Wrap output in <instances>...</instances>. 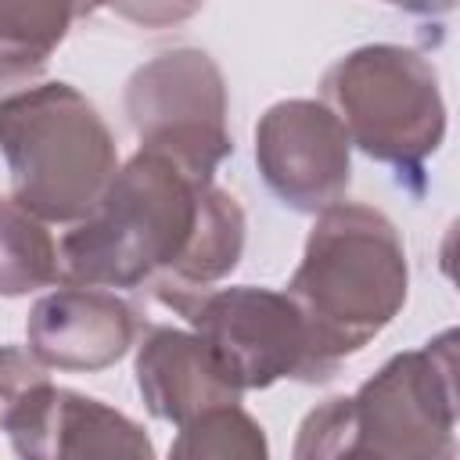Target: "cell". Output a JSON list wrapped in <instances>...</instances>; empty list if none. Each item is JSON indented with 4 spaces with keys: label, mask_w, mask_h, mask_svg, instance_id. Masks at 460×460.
I'll list each match as a JSON object with an SVG mask.
<instances>
[{
    "label": "cell",
    "mask_w": 460,
    "mask_h": 460,
    "mask_svg": "<svg viewBox=\"0 0 460 460\" xmlns=\"http://www.w3.org/2000/svg\"><path fill=\"white\" fill-rule=\"evenodd\" d=\"M244 208L172 155L137 147L97 205L61 237V280L151 288L165 309L226 280L244 252Z\"/></svg>",
    "instance_id": "cell-1"
},
{
    "label": "cell",
    "mask_w": 460,
    "mask_h": 460,
    "mask_svg": "<svg viewBox=\"0 0 460 460\" xmlns=\"http://www.w3.org/2000/svg\"><path fill=\"white\" fill-rule=\"evenodd\" d=\"M284 295L305 323V385L331 381L406 305L410 262L395 223L363 201L316 212Z\"/></svg>",
    "instance_id": "cell-2"
},
{
    "label": "cell",
    "mask_w": 460,
    "mask_h": 460,
    "mask_svg": "<svg viewBox=\"0 0 460 460\" xmlns=\"http://www.w3.org/2000/svg\"><path fill=\"white\" fill-rule=\"evenodd\" d=\"M456 331L446 327L410 352H395L352 395L313 406L295 438L298 460L456 456Z\"/></svg>",
    "instance_id": "cell-3"
},
{
    "label": "cell",
    "mask_w": 460,
    "mask_h": 460,
    "mask_svg": "<svg viewBox=\"0 0 460 460\" xmlns=\"http://www.w3.org/2000/svg\"><path fill=\"white\" fill-rule=\"evenodd\" d=\"M11 198L47 223H79L119 169L115 137L72 83H32L0 101Z\"/></svg>",
    "instance_id": "cell-4"
},
{
    "label": "cell",
    "mask_w": 460,
    "mask_h": 460,
    "mask_svg": "<svg viewBox=\"0 0 460 460\" xmlns=\"http://www.w3.org/2000/svg\"><path fill=\"white\" fill-rule=\"evenodd\" d=\"M320 101L341 119L349 144L370 162L420 180L446 140V101L435 65L399 43H367L341 54L320 79Z\"/></svg>",
    "instance_id": "cell-5"
},
{
    "label": "cell",
    "mask_w": 460,
    "mask_h": 460,
    "mask_svg": "<svg viewBox=\"0 0 460 460\" xmlns=\"http://www.w3.org/2000/svg\"><path fill=\"white\" fill-rule=\"evenodd\" d=\"M122 111L140 147L172 155L198 176L216 180V169L234 155L226 79L201 47H172L133 68Z\"/></svg>",
    "instance_id": "cell-6"
},
{
    "label": "cell",
    "mask_w": 460,
    "mask_h": 460,
    "mask_svg": "<svg viewBox=\"0 0 460 460\" xmlns=\"http://www.w3.org/2000/svg\"><path fill=\"white\" fill-rule=\"evenodd\" d=\"M172 313L190 323V331L216 359L219 374L241 395L270 388L284 377L305 385V323L284 291L255 284L208 288L183 298Z\"/></svg>",
    "instance_id": "cell-7"
},
{
    "label": "cell",
    "mask_w": 460,
    "mask_h": 460,
    "mask_svg": "<svg viewBox=\"0 0 460 460\" xmlns=\"http://www.w3.org/2000/svg\"><path fill=\"white\" fill-rule=\"evenodd\" d=\"M255 165L266 190L291 212L316 216L345 201L352 144L341 119L313 97L270 104L255 122Z\"/></svg>",
    "instance_id": "cell-8"
},
{
    "label": "cell",
    "mask_w": 460,
    "mask_h": 460,
    "mask_svg": "<svg viewBox=\"0 0 460 460\" xmlns=\"http://www.w3.org/2000/svg\"><path fill=\"white\" fill-rule=\"evenodd\" d=\"M11 449L25 460H58V456H137L151 460L155 442L122 410L61 388L50 377L22 395L4 424Z\"/></svg>",
    "instance_id": "cell-9"
},
{
    "label": "cell",
    "mask_w": 460,
    "mask_h": 460,
    "mask_svg": "<svg viewBox=\"0 0 460 460\" xmlns=\"http://www.w3.org/2000/svg\"><path fill=\"white\" fill-rule=\"evenodd\" d=\"M140 338V313L111 288L61 284L25 316L29 352L50 370L97 374L115 367Z\"/></svg>",
    "instance_id": "cell-10"
},
{
    "label": "cell",
    "mask_w": 460,
    "mask_h": 460,
    "mask_svg": "<svg viewBox=\"0 0 460 460\" xmlns=\"http://www.w3.org/2000/svg\"><path fill=\"white\" fill-rule=\"evenodd\" d=\"M137 388L151 417L180 428L208 406L241 402V392L219 374L205 341L183 327H144L137 338Z\"/></svg>",
    "instance_id": "cell-11"
},
{
    "label": "cell",
    "mask_w": 460,
    "mask_h": 460,
    "mask_svg": "<svg viewBox=\"0 0 460 460\" xmlns=\"http://www.w3.org/2000/svg\"><path fill=\"white\" fill-rule=\"evenodd\" d=\"M111 0H0V101L32 86L79 18Z\"/></svg>",
    "instance_id": "cell-12"
},
{
    "label": "cell",
    "mask_w": 460,
    "mask_h": 460,
    "mask_svg": "<svg viewBox=\"0 0 460 460\" xmlns=\"http://www.w3.org/2000/svg\"><path fill=\"white\" fill-rule=\"evenodd\" d=\"M58 280L61 255L47 219L0 194V298H22Z\"/></svg>",
    "instance_id": "cell-13"
},
{
    "label": "cell",
    "mask_w": 460,
    "mask_h": 460,
    "mask_svg": "<svg viewBox=\"0 0 460 460\" xmlns=\"http://www.w3.org/2000/svg\"><path fill=\"white\" fill-rule=\"evenodd\" d=\"M169 456L180 460H266L270 442L262 424L241 402H219L176 428Z\"/></svg>",
    "instance_id": "cell-14"
},
{
    "label": "cell",
    "mask_w": 460,
    "mask_h": 460,
    "mask_svg": "<svg viewBox=\"0 0 460 460\" xmlns=\"http://www.w3.org/2000/svg\"><path fill=\"white\" fill-rule=\"evenodd\" d=\"M47 377H50V367H43L29 349L0 345V431L11 417V410L22 402V395Z\"/></svg>",
    "instance_id": "cell-15"
},
{
    "label": "cell",
    "mask_w": 460,
    "mask_h": 460,
    "mask_svg": "<svg viewBox=\"0 0 460 460\" xmlns=\"http://www.w3.org/2000/svg\"><path fill=\"white\" fill-rule=\"evenodd\" d=\"M122 22L140 25V29H172L190 22L205 0H111L108 4Z\"/></svg>",
    "instance_id": "cell-16"
},
{
    "label": "cell",
    "mask_w": 460,
    "mask_h": 460,
    "mask_svg": "<svg viewBox=\"0 0 460 460\" xmlns=\"http://www.w3.org/2000/svg\"><path fill=\"white\" fill-rule=\"evenodd\" d=\"M388 7H399L406 14H420V18H438V14H449L456 7V0H381Z\"/></svg>",
    "instance_id": "cell-17"
}]
</instances>
